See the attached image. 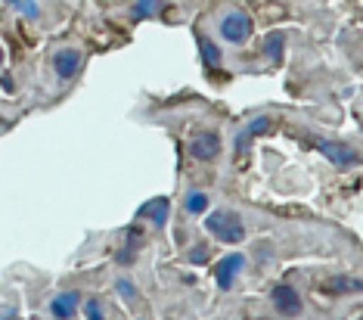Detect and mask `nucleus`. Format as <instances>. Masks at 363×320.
Returning <instances> with one entry per match:
<instances>
[{"label": "nucleus", "instance_id": "obj_14", "mask_svg": "<svg viewBox=\"0 0 363 320\" xmlns=\"http://www.w3.org/2000/svg\"><path fill=\"white\" fill-rule=\"evenodd\" d=\"M164 0H134V6H130V22H146L152 19V16H159Z\"/></svg>", "mask_w": 363, "mask_h": 320}, {"label": "nucleus", "instance_id": "obj_6", "mask_svg": "<svg viewBox=\"0 0 363 320\" xmlns=\"http://www.w3.org/2000/svg\"><path fill=\"white\" fill-rule=\"evenodd\" d=\"M270 305H274V311L279 317H298L301 311H304V302H301V295L295 286H289V283H277L274 289H270Z\"/></svg>", "mask_w": 363, "mask_h": 320}, {"label": "nucleus", "instance_id": "obj_12", "mask_svg": "<svg viewBox=\"0 0 363 320\" xmlns=\"http://www.w3.org/2000/svg\"><path fill=\"white\" fill-rule=\"evenodd\" d=\"M199 53H202V62H205V69H211V72H218L220 65H224V50H220L218 44H214L211 38H199Z\"/></svg>", "mask_w": 363, "mask_h": 320}, {"label": "nucleus", "instance_id": "obj_15", "mask_svg": "<svg viewBox=\"0 0 363 320\" xmlns=\"http://www.w3.org/2000/svg\"><path fill=\"white\" fill-rule=\"evenodd\" d=\"M115 292L121 295V302H125V305H134L137 302V283L130 280V277H118V280H115Z\"/></svg>", "mask_w": 363, "mask_h": 320}, {"label": "nucleus", "instance_id": "obj_9", "mask_svg": "<svg viewBox=\"0 0 363 320\" xmlns=\"http://www.w3.org/2000/svg\"><path fill=\"white\" fill-rule=\"evenodd\" d=\"M168 215H171V199L168 196H155V199L143 202L137 209V221H150L152 227H164L168 224Z\"/></svg>", "mask_w": 363, "mask_h": 320}, {"label": "nucleus", "instance_id": "obj_8", "mask_svg": "<svg viewBox=\"0 0 363 320\" xmlns=\"http://www.w3.org/2000/svg\"><path fill=\"white\" fill-rule=\"evenodd\" d=\"M274 131V116H255L242 125V131H236V159H242L245 153H249V140H255V137L261 134H270Z\"/></svg>", "mask_w": 363, "mask_h": 320}, {"label": "nucleus", "instance_id": "obj_13", "mask_svg": "<svg viewBox=\"0 0 363 320\" xmlns=\"http://www.w3.org/2000/svg\"><path fill=\"white\" fill-rule=\"evenodd\" d=\"M208 205H211V196L205 190H186V196H184V211L186 215H205Z\"/></svg>", "mask_w": 363, "mask_h": 320}, {"label": "nucleus", "instance_id": "obj_3", "mask_svg": "<svg viewBox=\"0 0 363 320\" xmlns=\"http://www.w3.org/2000/svg\"><path fill=\"white\" fill-rule=\"evenodd\" d=\"M311 146L317 150L320 155H326L329 162L338 168V171H345V168H351V165H357L360 162V155L354 146L348 143H342V140H329V137H320V134H313L311 137Z\"/></svg>", "mask_w": 363, "mask_h": 320}, {"label": "nucleus", "instance_id": "obj_20", "mask_svg": "<svg viewBox=\"0 0 363 320\" xmlns=\"http://www.w3.org/2000/svg\"><path fill=\"white\" fill-rule=\"evenodd\" d=\"M19 16H26V19H40V4L38 0H22Z\"/></svg>", "mask_w": 363, "mask_h": 320}, {"label": "nucleus", "instance_id": "obj_10", "mask_svg": "<svg viewBox=\"0 0 363 320\" xmlns=\"http://www.w3.org/2000/svg\"><path fill=\"white\" fill-rule=\"evenodd\" d=\"M78 305H81V292H75V289L56 292L50 299V314H53V320H72L78 314Z\"/></svg>", "mask_w": 363, "mask_h": 320}, {"label": "nucleus", "instance_id": "obj_7", "mask_svg": "<svg viewBox=\"0 0 363 320\" xmlns=\"http://www.w3.org/2000/svg\"><path fill=\"white\" fill-rule=\"evenodd\" d=\"M81 69H84V53H81L78 47H60V50L53 53V72L60 81L78 78Z\"/></svg>", "mask_w": 363, "mask_h": 320}, {"label": "nucleus", "instance_id": "obj_24", "mask_svg": "<svg viewBox=\"0 0 363 320\" xmlns=\"http://www.w3.org/2000/svg\"><path fill=\"white\" fill-rule=\"evenodd\" d=\"M16 320H19V317H16Z\"/></svg>", "mask_w": 363, "mask_h": 320}, {"label": "nucleus", "instance_id": "obj_2", "mask_svg": "<svg viewBox=\"0 0 363 320\" xmlns=\"http://www.w3.org/2000/svg\"><path fill=\"white\" fill-rule=\"evenodd\" d=\"M252 31H255V19L242 6H227V10L218 16V35L224 38L227 44H233V47L249 44Z\"/></svg>", "mask_w": 363, "mask_h": 320}, {"label": "nucleus", "instance_id": "obj_4", "mask_svg": "<svg viewBox=\"0 0 363 320\" xmlns=\"http://www.w3.org/2000/svg\"><path fill=\"white\" fill-rule=\"evenodd\" d=\"M186 150H189V159L205 162V165H208V162L220 159V153H224V140H220L218 131H199V134L189 137Z\"/></svg>", "mask_w": 363, "mask_h": 320}, {"label": "nucleus", "instance_id": "obj_5", "mask_svg": "<svg viewBox=\"0 0 363 320\" xmlns=\"http://www.w3.org/2000/svg\"><path fill=\"white\" fill-rule=\"evenodd\" d=\"M245 265H249V258L242 255V252H230V255L218 258L214 261V283H218V289H233V283L239 280V274L245 270Z\"/></svg>", "mask_w": 363, "mask_h": 320}, {"label": "nucleus", "instance_id": "obj_1", "mask_svg": "<svg viewBox=\"0 0 363 320\" xmlns=\"http://www.w3.org/2000/svg\"><path fill=\"white\" fill-rule=\"evenodd\" d=\"M205 231H208L218 243H227V245H239L245 240V221L239 211L233 209H214V211H205Z\"/></svg>", "mask_w": 363, "mask_h": 320}, {"label": "nucleus", "instance_id": "obj_19", "mask_svg": "<svg viewBox=\"0 0 363 320\" xmlns=\"http://www.w3.org/2000/svg\"><path fill=\"white\" fill-rule=\"evenodd\" d=\"M329 289H338V292H348V289H363L360 280H348V277H335V280H329Z\"/></svg>", "mask_w": 363, "mask_h": 320}, {"label": "nucleus", "instance_id": "obj_22", "mask_svg": "<svg viewBox=\"0 0 363 320\" xmlns=\"http://www.w3.org/2000/svg\"><path fill=\"white\" fill-rule=\"evenodd\" d=\"M0 72H4V47H0Z\"/></svg>", "mask_w": 363, "mask_h": 320}, {"label": "nucleus", "instance_id": "obj_11", "mask_svg": "<svg viewBox=\"0 0 363 320\" xmlns=\"http://www.w3.org/2000/svg\"><path fill=\"white\" fill-rule=\"evenodd\" d=\"M261 53H264V60H267V62H279V60H283V53H286V31H270V35L264 38V44H261Z\"/></svg>", "mask_w": 363, "mask_h": 320}, {"label": "nucleus", "instance_id": "obj_17", "mask_svg": "<svg viewBox=\"0 0 363 320\" xmlns=\"http://www.w3.org/2000/svg\"><path fill=\"white\" fill-rule=\"evenodd\" d=\"M125 245L128 249H134V252H140V245H143V231H140V224H130L125 231Z\"/></svg>", "mask_w": 363, "mask_h": 320}, {"label": "nucleus", "instance_id": "obj_18", "mask_svg": "<svg viewBox=\"0 0 363 320\" xmlns=\"http://www.w3.org/2000/svg\"><path fill=\"white\" fill-rule=\"evenodd\" d=\"M186 261H189V265H205V261H208V245H205V243H196L193 249L186 252Z\"/></svg>", "mask_w": 363, "mask_h": 320}, {"label": "nucleus", "instance_id": "obj_16", "mask_svg": "<svg viewBox=\"0 0 363 320\" xmlns=\"http://www.w3.org/2000/svg\"><path fill=\"white\" fill-rule=\"evenodd\" d=\"M84 317H87V320H106L103 302L96 299V295H87V302H84Z\"/></svg>", "mask_w": 363, "mask_h": 320}, {"label": "nucleus", "instance_id": "obj_23", "mask_svg": "<svg viewBox=\"0 0 363 320\" xmlns=\"http://www.w3.org/2000/svg\"><path fill=\"white\" fill-rule=\"evenodd\" d=\"M137 320H146V317H137Z\"/></svg>", "mask_w": 363, "mask_h": 320}, {"label": "nucleus", "instance_id": "obj_21", "mask_svg": "<svg viewBox=\"0 0 363 320\" xmlns=\"http://www.w3.org/2000/svg\"><path fill=\"white\" fill-rule=\"evenodd\" d=\"M4 4H6V6H13V10H16V13H19V6H22V0H4Z\"/></svg>", "mask_w": 363, "mask_h": 320}]
</instances>
